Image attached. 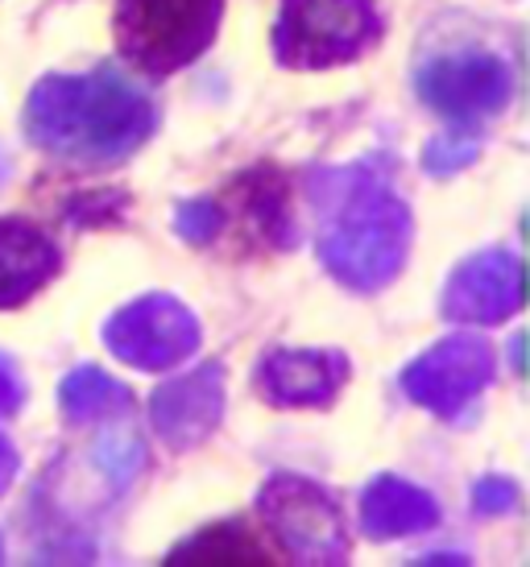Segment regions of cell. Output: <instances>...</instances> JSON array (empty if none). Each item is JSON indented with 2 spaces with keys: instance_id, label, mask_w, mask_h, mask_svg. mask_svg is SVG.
<instances>
[{
  "instance_id": "6da1fadb",
  "label": "cell",
  "mask_w": 530,
  "mask_h": 567,
  "mask_svg": "<svg viewBox=\"0 0 530 567\" xmlns=\"http://www.w3.org/2000/svg\"><path fill=\"white\" fill-rule=\"evenodd\" d=\"M154 128V104L112 71L95 75H50L33 87L26 109V133L33 142L83 162L112 166L129 158Z\"/></svg>"
},
{
  "instance_id": "7a4b0ae2",
  "label": "cell",
  "mask_w": 530,
  "mask_h": 567,
  "mask_svg": "<svg viewBox=\"0 0 530 567\" xmlns=\"http://www.w3.org/2000/svg\"><path fill=\"white\" fill-rule=\"evenodd\" d=\"M319 195H332L319 233V257L324 266L353 290H377L402 269L406 240H410V216L406 204L394 199L390 187L369 171H340L328 183H319Z\"/></svg>"
},
{
  "instance_id": "3957f363",
  "label": "cell",
  "mask_w": 530,
  "mask_h": 567,
  "mask_svg": "<svg viewBox=\"0 0 530 567\" xmlns=\"http://www.w3.org/2000/svg\"><path fill=\"white\" fill-rule=\"evenodd\" d=\"M220 9L224 0H116V47L141 71L171 75L207 50Z\"/></svg>"
},
{
  "instance_id": "277c9868",
  "label": "cell",
  "mask_w": 530,
  "mask_h": 567,
  "mask_svg": "<svg viewBox=\"0 0 530 567\" xmlns=\"http://www.w3.org/2000/svg\"><path fill=\"white\" fill-rule=\"evenodd\" d=\"M381 21L374 0H282L274 50L286 66L319 71L374 47Z\"/></svg>"
},
{
  "instance_id": "5b68a950",
  "label": "cell",
  "mask_w": 530,
  "mask_h": 567,
  "mask_svg": "<svg viewBox=\"0 0 530 567\" xmlns=\"http://www.w3.org/2000/svg\"><path fill=\"white\" fill-rule=\"evenodd\" d=\"M262 518L286 559L298 564H344L348 535H344L340 509L324 488L303 476H274L262 488Z\"/></svg>"
},
{
  "instance_id": "8992f818",
  "label": "cell",
  "mask_w": 530,
  "mask_h": 567,
  "mask_svg": "<svg viewBox=\"0 0 530 567\" xmlns=\"http://www.w3.org/2000/svg\"><path fill=\"white\" fill-rule=\"evenodd\" d=\"M104 344L112 348V357H121L133 369L157 373V369L187 361L200 348V323L171 295H145L109 319Z\"/></svg>"
},
{
  "instance_id": "52a82bcc",
  "label": "cell",
  "mask_w": 530,
  "mask_h": 567,
  "mask_svg": "<svg viewBox=\"0 0 530 567\" xmlns=\"http://www.w3.org/2000/svg\"><path fill=\"white\" fill-rule=\"evenodd\" d=\"M493 348L481 336H448L406 369L402 390L439 419H456L493 381Z\"/></svg>"
},
{
  "instance_id": "ba28073f",
  "label": "cell",
  "mask_w": 530,
  "mask_h": 567,
  "mask_svg": "<svg viewBox=\"0 0 530 567\" xmlns=\"http://www.w3.org/2000/svg\"><path fill=\"white\" fill-rule=\"evenodd\" d=\"M510 66L498 54L485 50H468V54H444L436 63L419 71V92L422 100L439 109L452 121H485L498 116L510 104Z\"/></svg>"
},
{
  "instance_id": "9c48e42d",
  "label": "cell",
  "mask_w": 530,
  "mask_h": 567,
  "mask_svg": "<svg viewBox=\"0 0 530 567\" xmlns=\"http://www.w3.org/2000/svg\"><path fill=\"white\" fill-rule=\"evenodd\" d=\"M522 307V261L514 252H477L444 290V316L460 323H498Z\"/></svg>"
},
{
  "instance_id": "30bf717a",
  "label": "cell",
  "mask_w": 530,
  "mask_h": 567,
  "mask_svg": "<svg viewBox=\"0 0 530 567\" xmlns=\"http://www.w3.org/2000/svg\"><path fill=\"white\" fill-rule=\"evenodd\" d=\"M348 378L340 352L315 348H274L257 364V390L274 406H328Z\"/></svg>"
},
{
  "instance_id": "8fae6325",
  "label": "cell",
  "mask_w": 530,
  "mask_h": 567,
  "mask_svg": "<svg viewBox=\"0 0 530 567\" xmlns=\"http://www.w3.org/2000/svg\"><path fill=\"white\" fill-rule=\"evenodd\" d=\"M220 378H224L220 364H203L187 378L166 381L154 394V426L171 447L187 452L216 431L220 414H224V381Z\"/></svg>"
},
{
  "instance_id": "7c38bea8",
  "label": "cell",
  "mask_w": 530,
  "mask_h": 567,
  "mask_svg": "<svg viewBox=\"0 0 530 567\" xmlns=\"http://www.w3.org/2000/svg\"><path fill=\"white\" fill-rule=\"evenodd\" d=\"M54 240L26 220H0V307H21L59 274Z\"/></svg>"
},
{
  "instance_id": "4fadbf2b",
  "label": "cell",
  "mask_w": 530,
  "mask_h": 567,
  "mask_svg": "<svg viewBox=\"0 0 530 567\" xmlns=\"http://www.w3.org/2000/svg\"><path fill=\"white\" fill-rule=\"evenodd\" d=\"M439 522V505L431 493H422L410 481L398 476H377L374 485L360 493V526L369 538H402L419 535Z\"/></svg>"
},
{
  "instance_id": "5bb4252c",
  "label": "cell",
  "mask_w": 530,
  "mask_h": 567,
  "mask_svg": "<svg viewBox=\"0 0 530 567\" xmlns=\"http://www.w3.org/2000/svg\"><path fill=\"white\" fill-rule=\"evenodd\" d=\"M63 414L71 423H92V419H109L116 410L133 406V394H129L121 381H112L109 373H100L92 364L75 369L71 378L63 381Z\"/></svg>"
},
{
  "instance_id": "9a60e30c",
  "label": "cell",
  "mask_w": 530,
  "mask_h": 567,
  "mask_svg": "<svg viewBox=\"0 0 530 567\" xmlns=\"http://www.w3.org/2000/svg\"><path fill=\"white\" fill-rule=\"evenodd\" d=\"M171 564H265V559H274V555L265 551L262 538H253L241 522H228V526H212V530H203L195 535L191 543H183L179 551L166 555Z\"/></svg>"
},
{
  "instance_id": "2e32d148",
  "label": "cell",
  "mask_w": 530,
  "mask_h": 567,
  "mask_svg": "<svg viewBox=\"0 0 530 567\" xmlns=\"http://www.w3.org/2000/svg\"><path fill=\"white\" fill-rule=\"evenodd\" d=\"M174 228H179V237L191 240V245H212V240L220 237V207L212 204V199H191V204L179 207Z\"/></svg>"
},
{
  "instance_id": "e0dca14e",
  "label": "cell",
  "mask_w": 530,
  "mask_h": 567,
  "mask_svg": "<svg viewBox=\"0 0 530 567\" xmlns=\"http://www.w3.org/2000/svg\"><path fill=\"white\" fill-rule=\"evenodd\" d=\"M95 464L104 468V473L116 481V485H125V481H133V476L141 473V464H145V456H141V443L129 440V435H116V440H109L100 452H95Z\"/></svg>"
},
{
  "instance_id": "ac0fdd59",
  "label": "cell",
  "mask_w": 530,
  "mask_h": 567,
  "mask_svg": "<svg viewBox=\"0 0 530 567\" xmlns=\"http://www.w3.org/2000/svg\"><path fill=\"white\" fill-rule=\"evenodd\" d=\"M472 158H477V142H472V137H456V133H448V137H436V142L427 145L422 166H427L431 174H456V171H465Z\"/></svg>"
},
{
  "instance_id": "d6986e66",
  "label": "cell",
  "mask_w": 530,
  "mask_h": 567,
  "mask_svg": "<svg viewBox=\"0 0 530 567\" xmlns=\"http://www.w3.org/2000/svg\"><path fill=\"white\" fill-rule=\"evenodd\" d=\"M472 505H477V514H506V509H514L518 505V485L514 481H506V476H489V481L477 485Z\"/></svg>"
},
{
  "instance_id": "ffe728a7",
  "label": "cell",
  "mask_w": 530,
  "mask_h": 567,
  "mask_svg": "<svg viewBox=\"0 0 530 567\" xmlns=\"http://www.w3.org/2000/svg\"><path fill=\"white\" fill-rule=\"evenodd\" d=\"M21 378H17V369L4 357H0V414H13L21 406Z\"/></svg>"
},
{
  "instance_id": "44dd1931",
  "label": "cell",
  "mask_w": 530,
  "mask_h": 567,
  "mask_svg": "<svg viewBox=\"0 0 530 567\" xmlns=\"http://www.w3.org/2000/svg\"><path fill=\"white\" fill-rule=\"evenodd\" d=\"M13 476H17V452H13V443L0 435V493L13 485Z\"/></svg>"
},
{
  "instance_id": "7402d4cb",
  "label": "cell",
  "mask_w": 530,
  "mask_h": 567,
  "mask_svg": "<svg viewBox=\"0 0 530 567\" xmlns=\"http://www.w3.org/2000/svg\"><path fill=\"white\" fill-rule=\"evenodd\" d=\"M4 174H9V158H4V154H0V178H4Z\"/></svg>"
},
{
  "instance_id": "603a6c76",
  "label": "cell",
  "mask_w": 530,
  "mask_h": 567,
  "mask_svg": "<svg viewBox=\"0 0 530 567\" xmlns=\"http://www.w3.org/2000/svg\"><path fill=\"white\" fill-rule=\"evenodd\" d=\"M0 555H4V551H0Z\"/></svg>"
}]
</instances>
